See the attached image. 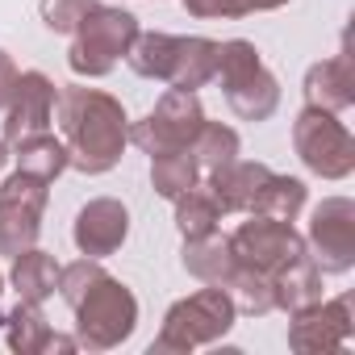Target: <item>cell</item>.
I'll list each match as a JSON object with an SVG mask.
<instances>
[{
    "instance_id": "obj_27",
    "label": "cell",
    "mask_w": 355,
    "mask_h": 355,
    "mask_svg": "<svg viewBox=\"0 0 355 355\" xmlns=\"http://www.w3.org/2000/svg\"><path fill=\"white\" fill-rule=\"evenodd\" d=\"M180 5H184L193 17H201V21H234V17L284 9L288 0H180Z\"/></svg>"
},
{
    "instance_id": "obj_20",
    "label": "cell",
    "mask_w": 355,
    "mask_h": 355,
    "mask_svg": "<svg viewBox=\"0 0 355 355\" xmlns=\"http://www.w3.org/2000/svg\"><path fill=\"white\" fill-rule=\"evenodd\" d=\"M272 297H276V309H284V313H297V309L322 301V268L313 263L309 251L297 263H288L280 276H272Z\"/></svg>"
},
{
    "instance_id": "obj_23",
    "label": "cell",
    "mask_w": 355,
    "mask_h": 355,
    "mask_svg": "<svg viewBox=\"0 0 355 355\" xmlns=\"http://www.w3.org/2000/svg\"><path fill=\"white\" fill-rule=\"evenodd\" d=\"M175 230L184 239H201V234H214L218 222H222V209L214 201V193L205 184H193L184 197H175Z\"/></svg>"
},
{
    "instance_id": "obj_4",
    "label": "cell",
    "mask_w": 355,
    "mask_h": 355,
    "mask_svg": "<svg viewBox=\"0 0 355 355\" xmlns=\"http://www.w3.org/2000/svg\"><path fill=\"white\" fill-rule=\"evenodd\" d=\"M214 80H222L226 105L243 121H268L280 105V84L263 67L255 42H247V38H230L218 46V76Z\"/></svg>"
},
{
    "instance_id": "obj_7",
    "label": "cell",
    "mask_w": 355,
    "mask_h": 355,
    "mask_svg": "<svg viewBox=\"0 0 355 355\" xmlns=\"http://www.w3.org/2000/svg\"><path fill=\"white\" fill-rule=\"evenodd\" d=\"M293 146L297 159L322 180H347L355 171V138L330 109L305 105L293 121Z\"/></svg>"
},
{
    "instance_id": "obj_28",
    "label": "cell",
    "mask_w": 355,
    "mask_h": 355,
    "mask_svg": "<svg viewBox=\"0 0 355 355\" xmlns=\"http://www.w3.org/2000/svg\"><path fill=\"white\" fill-rule=\"evenodd\" d=\"M101 276H105V268H101L96 259H88V255H84V259H76V263L59 268V297H63L67 305H76V301H80V297L101 280Z\"/></svg>"
},
{
    "instance_id": "obj_25",
    "label": "cell",
    "mask_w": 355,
    "mask_h": 355,
    "mask_svg": "<svg viewBox=\"0 0 355 355\" xmlns=\"http://www.w3.org/2000/svg\"><path fill=\"white\" fill-rule=\"evenodd\" d=\"M305 209V184L297 175H276L263 184L259 201H255V214H268V218H280V222H297V214Z\"/></svg>"
},
{
    "instance_id": "obj_10",
    "label": "cell",
    "mask_w": 355,
    "mask_h": 355,
    "mask_svg": "<svg viewBox=\"0 0 355 355\" xmlns=\"http://www.w3.org/2000/svg\"><path fill=\"white\" fill-rule=\"evenodd\" d=\"M46 180L30 171H13L0 184V255H21L26 247L38 243L42 234V214H46Z\"/></svg>"
},
{
    "instance_id": "obj_24",
    "label": "cell",
    "mask_w": 355,
    "mask_h": 355,
    "mask_svg": "<svg viewBox=\"0 0 355 355\" xmlns=\"http://www.w3.org/2000/svg\"><path fill=\"white\" fill-rule=\"evenodd\" d=\"M193 159H197V167H201V175H209V171H218V167H226V163H234L239 159V134L230 130V125H222V121H209L205 117V125H201V134L193 138Z\"/></svg>"
},
{
    "instance_id": "obj_32",
    "label": "cell",
    "mask_w": 355,
    "mask_h": 355,
    "mask_svg": "<svg viewBox=\"0 0 355 355\" xmlns=\"http://www.w3.org/2000/svg\"><path fill=\"white\" fill-rule=\"evenodd\" d=\"M0 293H5V276H0Z\"/></svg>"
},
{
    "instance_id": "obj_22",
    "label": "cell",
    "mask_w": 355,
    "mask_h": 355,
    "mask_svg": "<svg viewBox=\"0 0 355 355\" xmlns=\"http://www.w3.org/2000/svg\"><path fill=\"white\" fill-rule=\"evenodd\" d=\"M150 184L163 201H175L184 197L193 184H201V167L193 159V150H163V155H150Z\"/></svg>"
},
{
    "instance_id": "obj_21",
    "label": "cell",
    "mask_w": 355,
    "mask_h": 355,
    "mask_svg": "<svg viewBox=\"0 0 355 355\" xmlns=\"http://www.w3.org/2000/svg\"><path fill=\"white\" fill-rule=\"evenodd\" d=\"M13 150H17V155H13V159H17V171H30V175H38V180H46V184L55 180V175L67 171V142L55 138L51 130L13 142Z\"/></svg>"
},
{
    "instance_id": "obj_16",
    "label": "cell",
    "mask_w": 355,
    "mask_h": 355,
    "mask_svg": "<svg viewBox=\"0 0 355 355\" xmlns=\"http://www.w3.org/2000/svg\"><path fill=\"white\" fill-rule=\"evenodd\" d=\"M305 105H318V109H330V113H343L355 105V59L351 51H338L334 59H322L305 71Z\"/></svg>"
},
{
    "instance_id": "obj_2",
    "label": "cell",
    "mask_w": 355,
    "mask_h": 355,
    "mask_svg": "<svg viewBox=\"0 0 355 355\" xmlns=\"http://www.w3.org/2000/svg\"><path fill=\"white\" fill-rule=\"evenodd\" d=\"M218 46L214 38H180V34H142L134 38L125 63L142 76V80H163L171 88H205L218 76Z\"/></svg>"
},
{
    "instance_id": "obj_19",
    "label": "cell",
    "mask_w": 355,
    "mask_h": 355,
    "mask_svg": "<svg viewBox=\"0 0 355 355\" xmlns=\"http://www.w3.org/2000/svg\"><path fill=\"white\" fill-rule=\"evenodd\" d=\"M9 280H13V288H17L21 301L42 305V301L55 297V288H59V263H55V255H46V251L26 247L21 255H13Z\"/></svg>"
},
{
    "instance_id": "obj_12",
    "label": "cell",
    "mask_w": 355,
    "mask_h": 355,
    "mask_svg": "<svg viewBox=\"0 0 355 355\" xmlns=\"http://www.w3.org/2000/svg\"><path fill=\"white\" fill-rule=\"evenodd\" d=\"M351 293L334 297V301H313L305 309L293 313L288 326V347L297 355H334L343 347H351L355 338V309H351Z\"/></svg>"
},
{
    "instance_id": "obj_5",
    "label": "cell",
    "mask_w": 355,
    "mask_h": 355,
    "mask_svg": "<svg viewBox=\"0 0 355 355\" xmlns=\"http://www.w3.org/2000/svg\"><path fill=\"white\" fill-rule=\"evenodd\" d=\"M134 38H138V17L134 13L113 9V5H92L84 13V21L76 26L71 51H67V67L76 76L101 80L130 55Z\"/></svg>"
},
{
    "instance_id": "obj_17",
    "label": "cell",
    "mask_w": 355,
    "mask_h": 355,
    "mask_svg": "<svg viewBox=\"0 0 355 355\" xmlns=\"http://www.w3.org/2000/svg\"><path fill=\"white\" fill-rule=\"evenodd\" d=\"M0 322H5V343H9L17 355L76 351V347H80L76 338H63V334H55V330H51V322L42 318V309H38V305H30V301H17V309H13V313H5Z\"/></svg>"
},
{
    "instance_id": "obj_8",
    "label": "cell",
    "mask_w": 355,
    "mask_h": 355,
    "mask_svg": "<svg viewBox=\"0 0 355 355\" xmlns=\"http://www.w3.org/2000/svg\"><path fill=\"white\" fill-rule=\"evenodd\" d=\"M230 251H234L239 268L259 272V276L272 280L288 263H297L309 247H305V239L297 234L293 222H280V218H268V214H247V222L230 234Z\"/></svg>"
},
{
    "instance_id": "obj_15",
    "label": "cell",
    "mask_w": 355,
    "mask_h": 355,
    "mask_svg": "<svg viewBox=\"0 0 355 355\" xmlns=\"http://www.w3.org/2000/svg\"><path fill=\"white\" fill-rule=\"evenodd\" d=\"M272 180L268 163H251V159H234L218 171L205 175V189L214 193L222 214H255V201L263 193V184Z\"/></svg>"
},
{
    "instance_id": "obj_26",
    "label": "cell",
    "mask_w": 355,
    "mask_h": 355,
    "mask_svg": "<svg viewBox=\"0 0 355 355\" xmlns=\"http://www.w3.org/2000/svg\"><path fill=\"white\" fill-rule=\"evenodd\" d=\"M226 293H230V301H234V309H239V313L263 318V313H272V309H276L272 280H268V276H259V272H247V268H239V272L226 280Z\"/></svg>"
},
{
    "instance_id": "obj_29",
    "label": "cell",
    "mask_w": 355,
    "mask_h": 355,
    "mask_svg": "<svg viewBox=\"0 0 355 355\" xmlns=\"http://www.w3.org/2000/svg\"><path fill=\"white\" fill-rule=\"evenodd\" d=\"M96 5V0H42V21L51 34H76V26L84 21V13Z\"/></svg>"
},
{
    "instance_id": "obj_9",
    "label": "cell",
    "mask_w": 355,
    "mask_h": 355,
    "mask_svg": "<svg viewBox=\"0 0 355 355\" xmlns=\"http://www.w3.org/2000/svg\"><path fill=\"white\" fill-rule=\"evenodd\" d=\"M205 125V109L197 101V92L189 88H167L159 96V105L138 121L130 125V142L146 155H163V150H189L193 138L201 134Z\"/></svg>"
},
{
    "instance_id": "obj_1",
    "label": "cell",
    "mask_w": 355,
    "mask_h": 355,
    "mask_svg": "<svg viewBox=\"0 0 355 355\" xmlns=\"http://www.w3.org/2000/svg\"><path fill=\"white\" fill-rule=\"evenodd\" d=\"M59 125L67 142V167L84 175H105L121 163V150L130 142V117L117 96L101 88H63Z\"/></svg>"
},
{
    "instance_id": "obj_18",
    "label": "cell",
    "mask_w": 355,
    "mask_h": 355,
    "mask_svg": "<svg viewBox=\"0 0 355 355\" xmlns=\"http://www.w3.org/2000/svg\"><path fill=\"white\" fill-rule=\"evenodd\" d=\"M180 263L189 276H197L201 284H222L239 272V259L230 251V239L226 234H201V239H184V251H180Z\"/></svg>"
},
{
    "instance_id": "obj_13",
    "label": "cell",
    "mask_w": 355,
    "mask_h": 355,
    "mask_svg": "<svg viewBox=\"0 0 355 355\" xmlns=\"http://www.w3.org/2000/svg\"><path fill=\"white\" fill-rule=\"evenodd\" d=\"M55 105H59V92H55V84L42 71H17L9 105H5V146L51 130Z\"/></svg>"
},
{
    "instance_id": "obj_30",
    "label": "cell",
    "mask_w": 355,
    "mask_h": 355,
    "mask_svg": "<svg viewBox=\"0 0 355 355\" xmlns=\"http://www.w3.org/2000/svg\"><path fill=\"white\" fill-rule=\"evenodd\" d=\"M13 80H17V67H13V59L0 51V109L9 105V92H13Z\"/></svg>"
},
{
    "instance_id": "obj_31",
    "label": "cell",
    "mask_w": 355,
    "mask_h": 355,
    "mask_svg": "<svg viewBox=\"0 0 355 355\" xmlns=\"http://www.w3.org/2000/svg\"><path fill=\"white\" fill-rule=\"evenodd\" d=\"M5 163H9V146H5V138H0V171H5Z\"/></svg>"
},
{
    "instance_id": "obj_6",
    "label": "cell",
    "mask_w": 355,
    "mask_h": 355,
    "mask_svg": "<svg viewBox=\"0 0 355 355\" xmlns=\"http://www.w3.org/2000/svg\"><path fill=\"white\" fill-rule=\"evenodd\" d=\"M71 313H76V343L88 347V351H113L138 326V301H134V293L121 280H113L109 272L71 305Z\"/></svg>"
},
{
    "instance_id": "obj_11",
    "label": "cell",
    "mask_w": 355,
    "mask_h": 355,
    "mask_svg": "<svg viewBox=\"0 0 355 355\" xmlns=\"http://www.w3.org/2000/svg\"><path fill=\"white\" fill-rule=\"evenodd\" d=\"M305 247H309L313 263L326 276L351 272L355 268V201L326 197L322 205H313L309 230H305Z\"/></svg>"
},
{
    "instance_id": "obj_14",
    "label": "cell",
    "mask_w": 355,
    "mask_h": 355,
    "mask_svg": "<svg viewBox=\"0 0 355 355\" xmlns=\"http://www.w3.org/2000/svg\"><path fill=\"white\" fill-rule=\"evenodd\" d=\"M125 234H130V209H125L121 201H113V197L88 201V205L80 209V218H76V230H71L80 255H88V259L113 255V251L125 243Z\"/></svg>"
},
{
    "instance_id": "obj_3",
    "label": "cell",
    "mask_w": 355,
    "mask_h": 355,
    "mask_svg": "<svg viewBox=\"0 0 355 355\" xmlns=\"http://www.w3.org/2000/svg\"><path fill=\"white\" fill-rule=\"evenodd\" d=\"M234 318H239V309H234L230 293L222 284H205L193 297L175 301L167 309L163 330L150 343V355H189V351H197L205 343H218V338L230 334Z\"/></svg>"
}]
</instances>
